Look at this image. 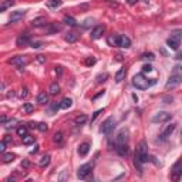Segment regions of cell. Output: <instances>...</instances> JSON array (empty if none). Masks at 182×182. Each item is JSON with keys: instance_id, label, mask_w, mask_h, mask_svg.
<instances>
[{"instance_id": "cell-1", "label": "cell", "mask_w": 182, "mask_h": 182, "mask_svg": "<svg viewBox=\"0 0 182 182\" xmlns=\"http://www.w3.org/2000/svg\"><path fill=\"white\" fill-rule=\"evenodd\" d=\"M132 85L138 90H148L151 87V81H148L144 74H135L132 77Z\"/></svg>"}, {"instance_id": "cell-52", "label": "cell", "mask_w": 182, "mask_h": 182, "mask_svg": "<svg viewBox=\"0 0 182 182\" xmlns=\"http://www.w3.org/2000/svg\"><path fill=\"white\" fill-rule=\"evenodd\" d=\"M37 60L40 61V63H44V61H46V58H44V56H37Z\"/></svg>"}, {"instance_id": "cell-2", "label": "cell", "mask_w": 182, "mask_h": 182, "mask_svg": "<svg viewBox=\"0 0 182 182\" xmlns=\"http://www.w3.org/2000/svg\"><path fill=\"white\" fill-rule=\"evenodd\" d=\"M135 157L139 159V161L142 162V164H145V162L149 161V155H148V145H147V142L145 141H141L138 144V147H137V151H135Z\"/></svg>"}, {"instance_id": "cell-37", "label": "cell", "mask_w": 182, "mask_h": 182, "mask_svg": "<svg viewBox=\"0 0 182 182\" xmlns=\"http://www.w3.org/2000/svg\"><path fill=\"white\" fill-rule=\"evenodd\" d=\"M134 165H135V168L138 169L139 172H142V162L139 161V159L137 158V157H134Z\"/></svg>"}, {"instance_id": "cell-36", "label": "cell", "mask_w": 182, "mask_h": 182, "mask_svg": "<svg viewBox=\"0 0 182 182\" xmlns=\"http://www.w3.org/2000/svg\"><path fill=\"white\" fill-rule=\"evenodd\" d=\"M37 130L41 132H46L48 130V125L46 122H37Z\"/></svg>"}, {"instance_id": "cell-10", "label": "cell", "mask_w": 182, "mask_h": 182, "mask_svg": "<svg viewBox=\"0 0 182 182\" xmlns=\"http://www.w3.org/2000/svg\"><path fill=\"white\" fill-rule=\"evenodd\" d=\"M127 141H128V131L121 130L115 137V144H127Z\"/></svg>"}, {"instance_id": "cell-30", "label": "cell", "mask_w": 182, "mask_h": 182, "mask_svg": "<svg viewBox=\"0 0 182 182\" xmlns=\"http://www.w3.org/2000/svg\"><path fill=\"white\" fill-rule=\"evenodd\" d=\"M2 161H3L4 164H10V162H13V161H14V154H11V152L6 154V152H4V154H3V158H2Z\"/></svg>"}, {"instance_id": "cell-6", "label": "cell", "mask_w": 182, "mask_h": 182, "mask_svg": "<svg viewBox=\"0 0 182 182\" xmlns=\"http://www.w3.org/2000/svg\"><path fill=\"white\" fill-rule=\"evenodd\" d=\"M115 127V120L112 117H108L107 120H105L104 122L101 124V127H100V131L102 132V134H111V131L114 130Z\"/></svg>"}, {"instance_id": "cell-7", "label": "cell", "mask_w": 182, "mask_h": 182, "mask_svg": "<svg viewBox=\"0 0 182 182\" xmlns=\"http://www.w3.org/2000/svg\"><path fill=\"white\" fill-rule=\"evenodd\" d=\"M171 118H172V114H171V112L159 111V112H157V114L152 117L151 121L154 122V124H158V122H166V121H169Z\"/></svg>"}, {"instance_id": "cell-32", "label": "cell", "mask_w": 182, "mask_h": 182, "mask_svg": "<svg viewBox=\"0 0 182 182\" xmlns=\"http://www.w3.org/2000/svg\"><path fill=\"white\" fill-rule=\"evenodd\" d=\"M23 111L26 112V114H31V112L34 111V105L30 104V102H24L23 104Z\"/></svg>"}, {"instance_id": "cell-35", "label": "cell", "mask_w": 182, "mask_h": 182, "mask_svg": "<svg viewBox=\"0 0 182 182\" xmlns=\"http://www.w3.org/2000/svg\"><path fill=\"white\" fill-rule=\"evenodd\" d=\"M34 142V137H31V135H24L23 137V144L24 145H30Z\"/></svg>"}, {"instance_id": "cell-14", "label": "cell", "mask_w": 182, "mask_h": 182, "mask_svg": "<svg viewBox=\"0 0 182 182\" xmlns=\"http://www.w3.org/2000/svg\"><path fill=\"white\" fill-rule=\"evenodd\" d=\"M115 151H117L118 155L121 157H127L128 155V145L127 144H115Z\"/></svg>"}, {"instance_id": "cell-34", "label": "cell", "mask_w": 182, "mask_h": 182, "mask_svg": "<svg viewBox=\"0 0 182 182\" xmlns=\"http://www.w3.org/2000/svg\"><path fill=\"white\" fill-rule=\"evenodd\" d=\"M53 141L57 142V144H60V142H63V132H56V134L53 135Z\"/></svg>"}, {"instance_id": "cell-17", "label": "cell", "mask_w": 182, "mask_h": 182, "mask_svg": "<svg viewBox=\"0 0 182 182\" xmlns=\"http://www.w3.org/2000/svg\"><path fill=\"white\" fill-rule=\"evenodd\" d=\"M60 30H61V24H57V23H47L46 24V31H47V34H54Z\"/></svg>"}, {"instance_id": "cell-49", "label": "cell", "mask_w": 182, "mask_h": 182, "mask_svg": "<svg viewBox=\"0 0 182 182\" xmlns=\"http://www.w3.org/2000/svg\"><path fill=\"white\" fill-rule=\"evenodd\" d=\"M36 152H39V145H34V148L30 149V154H36Z\"/></svg>"}, {"instance_id": "cell-21", "label": "cell", "mask_w": 182, "mask_h": 182, "mask_svg": "<svg viewBox=\"0 0 182 182\" xmlns=\"http://www.w3.org/2000/svg\"><path fill=\"white\" fill-rule=\"evenodd\" d=\"M37 102L39 104H47L48 102V94L46 91H41L37 94Z\"/></svg>"}, {"instance_id": "cell-38", "label": "cell", "mask_w": 182, "mask_h": 182, "mask_svg": "<svg viewBox=\"0 0 182 182\" xmlns=\"http://www.w3.org/2000/svg\"><path fill=\"white\" fill-rule=\"evenodd\" d=\"M142 60H149V61H152V60H154V58H155V57H154V54H152V53H145V54H142Z\"/></svg>"}, {"instance_id": "cell-42", "label": "cell", "mask_w": 182, "mask_h": 182, "mask_svg": "<svg viewBox=\"0 0 182 182\" xmlns=\"http://www.w3.org/2000/svg\"><path fill=\"white\" fill-rule=\"evenodd\" d=\"M21 166H23L24 169H29L31 166L30 161H29V159H23V161H21Z\"/></svg>"}, {"instance_id": "cell-16", "label": "cell", "mask_w": 182, "mask_h": 182, "mask_svg": "<svg viewBox=\"0 0 182 182\" xmlns=\"http://www.w3.org/2000/svg\"><path fill=\"white\" fill-rule=\"evenodd\" d=\"M24 16H26V10H16V11H13V13H11L10 21H11V23H17V21H20Z\"/></svg>"}, {"instance_id": "cell-31", "label": "cell", "mask_w": 182, "mask_h": 182, "mask_svg": "<svg viewBox=\"0 0 182 182\" xmlns=\"http://www.w3.org/2000/svg\"><path fill=\"white\" fill-rule=\"evenodd\" d=\"M13 4H14V0H4L3 3H2V6H0V11H4L6 9L13 6Z\"/></svg>"}, {"instance_id": "cell-41", "label": "cell", "mask_w": 182, "mask_h": 182, "mask_svg": "<svg viewBox=\"0 0 182 182\" xmlns=\"http://www.w3.org/2000/svg\"><path fill=\"white\" fill-rule=\"evenodd\" d=\"M102 112H104V108H102V110H98V111H95L94 114H93V117H91V122H94L95 118H97L100 114H102Z\"/></svg>"}, {"instance_id": "cell-8", "label": "cell", "mask_w": 182, "mask_h": 182, "mask_svg": "<svg viewBox=\"0 0 182 182\" xmlns=\"http://www.w3.org/2000/svg\"><path fill=\"white\" fill-rule=\"evenodd\" d=\"M7 63H9V64H13V66H17L19 68H21L27 63V58L24 57V56H14V57H11Z\"/></svg>"}, {"instance_id": "cell-46", "label": "cell", "mask_w": 182, "mask_h": 182, "mask_svg": "<svg viewBox=\"0 0 182 182\" xmlns=\"http://www.w3.org/2000/svg\"><path fill=\"white\" fill-rule=\"evenodd\" d=\"M41 46H43L41 41H33V43H31V47L33 48H39V47H41Z\"/></svg>"}, {"instance_id": "cell-11", "label": "cell", "mask_w": 182, "mask_h": 182, "mask_svg": "<svg viewBox=\"0 0 182 182\" xmlns=\"http://www.w3.org/2000/svg\"><path fill=\"white\" fill-rule=\"evenodd\" d=\"M181 174H182V171H181V161H176L175 165L172 166V169H171L172 179H174V181H178L179 176H181Z\"/></svg>"}, {"instance_id": "cell-48", "label": "cell", "mask_w": 182, "mask_h": 182, "mask_svg": "<svg viewBox=\"0 0 182 182\" xmlns=\"http://www.w3.org/2000/svg\"><path fill=\"white\" fill-rule=\"evenodd\" d=\"M29 127H30V128H37V122L30 121V122H29Z\"/></svg>"}, {"instance_id": "cell-53", "label": "cell", "mask_w": 182, "mask_h": 182, "mask_svg": "<svg viewBox=\"0 0 182 182\" xmlns=\"http://www.w3.org/2000/svg\"><path fill=\"white\" fill-rule=\"evenodd\" d=\"M4 142H6V144H7V142H11V137H10V135H6V138H4Z\"/></svg>"}, {"instance_id": "cell-51", "label": "cell", "mask_w": 182, "mask_h": 182, "mask_svg": "<svg viewBox=\"0 0 182 182\" xmlns=\"http://www.w3.org/2000/svg\"><path fill=\"white\" fill-rule=\"evenodd\" d=\"M101 95H104V90L100 91V93H98L97 95H94V97H93V100H97V98H98V97H101Z\"/></svg>"}, {"instance_id": "cell-25", "label": "cell", "mask_w": 182, "mask_h": 182, "mask_svg": "<svg viewBox=\"0 0 182 182\" xmlns=\"http://www.w3.org/2000/svg\"><path fill=\"white\" fill-rule=\"evenodd\" d=\"M77 39H78V34L74 33V31H70V33H68L67 36L64 37V40L67 41V43H75V41H77Z\"/></svg>"}, {"instance_id": "cell-54", "label": "cell", "mask_w": 182, "mask_h": 182, "mask_svg": "<svg viewBox=\"0 0 182 182\" xmlns=\"http://www.w3.org/2000/svg\"><path fill=\"white\" fill-rule=\"evenodd\" d=\"M7 120V117H4V115H2V117H0V122H4Z\"/></svg>"}, {"instance_id": "cell-29", "label": "cell", "mask_w": 182, "mask_h": 182, "mask_svg": "<svg viewBox=\"0 0 182 182\" xmlns=\"http://www.w3.org/2000/svg\"><path fill=\"white\" fill-rule=\"evenodd\" d=\"M63 21H64L67 26H70V27H75V26H77V20H75L73 16H66Z\"/></svg>"}, {"instance_id": "cell-56", "label": "cell", "mask_w": 182, "mask_h": 182, "mask_svg": "<svg viewBox=\"0 0 182 182\" xmlns=\"http://www.w3.org/2000/svg\"><path fill=\"white\" fill-rule=\"evenodd\" d=\"M4 85H3V83H0V88H3Z\"/></svg>"}, {"instance_id": "cell-44", "label": "cell", "mask_w": 182, "mask_h": 182, "mask_svg": "<svg viewBox=\"0 0 182 182\" xmlns=\"http://www.w3.org/2000/svg\"><path fill=\"white\" fill-rule=\"evenodd\" d=\"M85 64L87 66H94L95 64V58L94 57H88L87 60H85Z\"/></svg>"}, {"instance_id": "cell-19", "label": "cell", "mask_w": 182, "mask_h": 182, "mask_svg": "<svg viewBox=\"0 0 182 182\" xmlns=\"http://www.w3.org/2000/svg\"><path fill=\"white\" fill-rule=\"evenodd\" d=\"M88 151H90V144H88V142H83V144H80V147H78V155L85 157L88 154Z\"/></svg>"}, {"instance_id": "cell-12", "label": "cell", "mask_w": 182, "mask_h": 182, "mask_svg": "<svg viewBox=\"0 0 182 182\" xmlns=\"http://www.w3.org/2000/svg\"><path fill=\"white\" fill-rule=\"evenodd\" d=\"M175 128H176V124L168 125V127L165 128V131H164L161 135H159V139H161V141H165V139H168V137H171V134L175 131Z\"/></svg>"}, {"instance_id": "cell-13", "label": "cell", "mask_w": 182, "mask_h": 182, "mask_svg": "<svg viewBox=\"0 0 182 182\" xmlns=\"http://www.w3.org/2000/svg\"><path fill=\"white\" fill-rule=\"evenodd\" d=\"M30 43V36L27 33H24V34H21L20 37L17 39L16 40V44H17V47H26L27 44Z\"/></svg>"}, {"instance_id": "cell-3", "label": "cell", "mask_w": 182, "mask_h": 182, "mask_svg": "<svg viewBox=\"0 0 182 182\" xmlns=\"http://www.w3.org/2000/svg\"><path fill=\"white\" fill-rule=\"evenodd\" d=\"M93 169H94V162H87V164L81 165L80 168L77 169V176L80 179L87 178V176L91 174V171H93Z\"/></svg>"}, {"instance_id": "cell-27", "label": "cell", "mask_w": 182, "mask_h": 182, "mask_svg": "<svg viewBox=\"0 0 182 182\" xmlns=\"http://www.w3.org/2000/svg\"><path fill=\"white\" fill-rule=\"evenodd\" d=\"M58 93H60V85H58L57 83H53V84L50 85V88H48V94L50 95H57Z\"/></svg>"}, {"instance_id": "cell-40", "label": "cell", "mask_w": 182, "mask_h": 182, "mask_svg": "<svg viewBox=\"0 0 182 182\" xmlns=\"http://www.w3.org/2000/svg\"><path fill=\"white\" fill-rule=\"evenodd\" d=\"M93 23H94V20H93V19H85L84 23H83V27H84V29H88V27H90Z\"/></svg>"}, {"instance_id": "cell-18", "label": "cell", "mask_w": 182, "mask_h": 182, "mask_svg": "<svg viewBox=\"0 0 182 182\" xmlns=\"http://www.w3.org/2000/svg\"><path fill=\"white\" fill-rule=\"evenodd\" d=\"M46 24H47V19L44 16L37 17V19H34V20L31 21V26L33 27H46Z\"/></svg>"}, {"instance_id": "cell-24", "label": "cell", "mask_w": 182, "mask_h": 182, "mask_svg": "<svg viewBox=\"0 0 182 182\" xmlns=\"http://www.w3.org/2000/svg\"><path fill=\"white\" fill-rule=\"evenodd\" d=\"M50 161H51V157L48 155V154H46V155L43 157V158L40 159V162H39V165L41 166V168H46V166L50 165Z\"/></svg>"}, {"instance_id": "cell-45", "label": "cell", "mask_w": 182, "mask_h": 182, "mask_svg": "<svg viewBox=\"0 0 182 182\" xmlns=\"http://www.w3.org/2000/svg\"><path fill=\"white\" fill-rule=\"evenodd\" d=\"M142 71H144V73H149V71H152L151 64H144L142 66Z\"/></svg>"}, {"instance_id": "cell-20", "label": "cell", "mask_w": 182, "mask_h": 182, "mask_svg": "<svg viewBox=\"0 0 182 182\" xmlns=\"http://www.w3.org/2000/svg\"><path fill=\"white\" fill-rule=\"evenodd\" d=\"M125 74H127V70H125V67H121L120 70L117 71V73H115V77H114L115 83H121V81L125 78Z\"/></svg>"}, {"instance_id": "cell-22", "label": "cell", "mask_w": 182, "mask_h": 182, "mask_svg": "<svg viewBox=\"0 0 182 182\" xmlns=\"http://www.w3.org/2000/svg\"><path fill=\"white\" fill-rule=\"evenodd\" d=\"M107 43H108V46H111V47L118 46V34H110L107 37Z\"/></svg>"}, {"instance_id": "cell-26", "label": "cell", "mask_w": 182, "mask_h": 182, "mask_svg": "<svg viewBox=\"0 0 182 182\" xmlns=\"http://www.w3.org/2000/svg\"><path fill=\"white\" fill-rule=\"evenodd\" d=\"M17 124H19V121H17L16 118H7L6 121L3 122V125L6 127V128H13V127H16Z\"/></svg>"}, {"instance_id": "cell-28", "label": "cell", "mask_w": 182, "mask_h": 182, "mask_svg": "<svg viewBox=\"0 0 182 182\" xmlns=\"http://www.w3.org/2000/svg\"><path fill=\"white\" fill-rule=\"evenodd\" d=\"M87 121H88V117H87L85 114L78 115V117H75V120H74L75 125H83V124H85Z\"/></svg>"}, {"instance_id": "cell-55", "label": "cell", "mask_w": 182, "mask_h": 182, "mask_svg": "<svg viewBox=\"0 0 182 182\" xmlns=\"http://www.w3.org/2000/svg\"><path fill=\"white\" fill-rule=\"evenodd\" d=\"M137 2H138V0H128V3H130V4H135Z\"/></svg>"}, {"instance_id": "cell-15", "label": "cell", "mask_w": 182, "mask_h": 182, "mask_svg": "<svg viewBox=\"0 0 182 182\" xmlns=\"http://www.w3.org/2000/svg\"><path fill=\"white\" fill-rule=\"evenodd\" d=\"M118 47L130 48L131 47V40L127 36H118Z\"/></svg>"}, {"instance_id": "cell-43", "label": "cell", "mask_w": 182, "mask_h": 182, "mask_svg": "<svg viewBox=\"0 0 182 182\" xmlns=\"http://www.w3.org/2000/svg\"><path fill=\"white\" fill-rule=\"evenodd\" d=\"M6 142L4 141H0V154H4V152H6Z\"/></svg>"}, {"instance_id": "cell-39", "label": "cell", "mask_w": 182, "mask_h": 182, "mask_svg": "<svg viewBox=\"0 0 182 182\" xmlns=\"http://www.w3.org/2000/svg\"><path fill=\"white\" fill-rule=\"evenodd\" d=\"M107 77H108L107 73H104V74H98L97 75V83H104V81L107 80Z\"/></svg>"}, {"instance_id": "cell-23", "label": "cell", "mask_w": 182, "mask_h": 182, "mask_svg": "<svg viewBox=\"0 0 182 182\" xmlns=\"http://www.w3.org/2000/svg\"><path fill=\"white\" fill-rule=\"evenodd\" d=\"M71 105H73V100L68 98V97H64L60 102V108H63V110H68Z\"/></svg>"}, {"instance_id": "cell-5", "label": "cell", "mask_w": 182, "mask_h": 182, "mask_svg": "<svg viewBox=\"0 0 182 182\" xmlns=\"http://www.w3.org/2000/svg\"><path fill=\"white\" fill-rule=\"evenodd\" d=\"M168 47H171L172 50H179V46H181V31H175L171 37L166 40Z\"/></svg>"}, {"instance_id": "cell-50", "label": "cell", "mask_w": 182, "mask_h": 182, "mask_svg": "<svg viewBox=\"0 0 182 182\" xmlns=\"http://www.w3.org/2000/svg\"><path fill=\"white\" fill-rule=\"evenodd\" d=\"M56 73H57L58 75L63 74V67H56Z\"/></svg>"}, {"instance_id": "cell-9", "label": "cell", "mask_w": 182, "mask_h": 182, "mask_svg": "<svg viewBox=\"0 0 182 182\" xmlns=\"http://www.w3.org/2000/svg\"><path fill=\"white\" fill-rule=\"evenodd\" d=\"M104 31H105V26L98 24V26H95L94 29H93V31H91V39H93V40H98V39L104 34Z\"/></svg>"}, {"instance_id": "cell-47", "label": "cell", "mask_w": 182, "mask_h": 182, "mask_svg": "<svg viewBox=\"0 0 182 182\" xmlns=\"http://www.w3.org/2000/svg\"><path fill=\"white\" fill-rule=\"evenodd\" d=\"M27 95H29V90H27V88H23V90H21V93H20V97L21 98H26Z\"/></svg>"}, {"instance_id": "cell-33", "label": "cell", "mask_w": 182, "mask_h": 182, "mask_svg": "<svg viewBox=\"0 0 182 182\" xmlns=\"http://www.w3.org/2000/svg\"><path fill=\"white\" fill-rule=\"evenodd\" d=\"M17 135L21 137V138H23L24 135H27V127L26 125H20V127L17 128Z\"/></svg>"}, {"instance_id": "cell-4", "label": "cell", "mask_w": 182, "mask_h": 182, "mask_svg": "<svg viewBox=\"0 0 182 182\" xmlns=\"http://www.w3.org/2000/svg\"><path fill=\"white\" fill-rule=\"evenodd\" d=\"M181 81H182V74H172L169 75L168 81H166V84H165V90H174L175 87H178L179 84H181Z\"/></svg>"}]
</instances>
